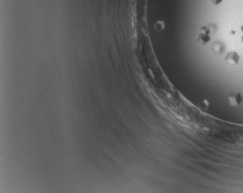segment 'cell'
<instances>
[{
  "instance_id": "obj_1",
  "label": "cell",
  "mask_w": 243,
  "mask_h": 193,
  "mask_svg": "<svg viewBox=\"0 0 243 193\" xmlns=\"http://www.w3.org/2000/svg\"><path fill=\"white\" fill-rule=\"evenodd\" d=\"M210 29L208 26H203L200 29L199 32L197 35V41L200 45H205L211 41Z\"/></svg>"
},
{
  "instance_id": "obj_2",
  "label": "cell",
  "mask_w": 243,
  "mask_h": 193,
  "mask_svg": "<svg viewBox=\"0 0 243 193\" xmlns=\"http://www.w3.org/2000/svg\"><path fill=\"white\" fill-rule=\"evenodd\" d=\"M228 101L232 107H239L242 101V96L240 93L232 92L228 96Z\"/></svg>"
},
{
  "instance_id": "obj_3",
  "label": "cell",
  "mask_w": 243,
  "mask_h": 193,
  "mask_svg": "<svg viewBox=\"0 0 243 193\" xmlns=\"http://www.w3.org/2000/svg\"><path fill=\"white\" fill-rule=\"evenodd\" d=\"M240 60L239 55L236 52H229L226 54L225 61L229 65H236Z\"/></svg>"
},
{
  "instance_id": "obj_4",
  "label": "cell",
  "mask_w": 243,
  "mask_h": 193,
  "mask_svg": "<svg viewBox=\"0 0 243 193\" xmlns=\"http://www.w3.org/2000/svg\"><path fill=\"white\" fill-rule=\"evenodd\" d=\"M212 51L214 52L216 55H220V54L223 53L224 51H225V47L224 45L221 44V43L217 42L213 44V46H212Z\"/></svg>"
},
{
  "instance_id": "obj_5",
  "label": "cell",
  "mask_w": 243,
  "mask_h": 193,
  "mask_svg": "<svg viewBox=\"0 0 243 193\" xmlns=\"http://www.w3.org/2000/svg\"><path fill=\"white\" fill-rule=\"evenodd\" d=\"M198 106H199L202 109H206V108H208L209 106V100H208L207 99H204V100H202V101L200 102Z\"/></svg>"
},
{
  "instance_id": "obj_6",
  "label": "cell",
  "mask_w": 243,
  "mask_h": 193,
  "mask_svg": "<svg viewBox=\"0 0 243 193\" xmlns=\"http://www.w3.org/2000/svg\"><path fill=\"white\" fill-rule=\"evenodd\" d=\"M221 2H222V0H212V2H213V4H215V5H218V4L221 3Z\"/></svg>"
},
{
  "instance_id": "obj_7",
  "label": "cell",
  "mask_w": 243,
  "mask_h": 193,
  "mask_svg": "<svg viewBox=\"0 0 243 193\" xmlns=\"http://www.w3.org/2000/svg\"><path fill=\"white\" fill-rule=\"evenodd\" d=\"M241 30L242 31V32H243V25H242V28H241Z\"/></svg>"
},
{
  "instance_id": "obj_8",
  "label": "cell",
  "mask_w": 243,
  "mask_h": 193,
  "mask_svg": "<svg viewBox=\"0 0 243 193\" xmlns=\"http://www.w3.org/2000/svg\"><path fill=\"white\" fill-rule=\"evenodd\" d=\"M242 42H243V35H242Z\"/></svg>"
}]
</instances>
